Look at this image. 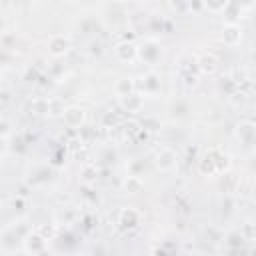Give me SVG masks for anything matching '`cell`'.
I'll list each match as a JSON object with an SVG mask.
<instances>
[{
	"instance_id": "1",
	"label": "cell",
	"mask_w": 256,
	"mask_h": 256,
	"mask_svg": "<svg viewBox=\"0 0 256 256\" xmlns=\"http://www.w3.org/2000/svg\"><path fill=\"white\" fill-rule=\"evenodd\" d=\"M156 164H158L160 170H164V172L172 170V168L176 166V154H174V150H170V148H162V150L158 152Z\"/></svg>"
},
{
	"instance_id": "2",
	"label": "cell",
	"mask_w": 256,
	"mask_h": 256,
	"mask_svg": "<svg viewBox=\"0 0 256 256\" xmlns=\"http://www.w3.org/2000/svg\"><path fill=\"white\" fill-rule=\"evenodd\" d=\"M64 122H66L68 126H72V128L80 126V124L84 122V110L78 108V106L66 108V110H64Z\"/></svg>"
},
{
	"instance_id": "3",
	"label": "cell",
	"mask_w": 256,
	"mask_h": 256,
	"mask_svg": "<svg viewBox=\"0 0 256 256\" xmlns=\"http://www.w3.org/2000/svg\"><path fill=\"white\" fill-rule=\"evenodd\" d=\"M68 48H70V40L64 36V34H54V36L50 38V52H52L54 56L64 54Z\"/></svg>"
},
{
	"instance_id": "4",
	"label": "cell",
	"mask_w": 256,
	"mask_h": 256,
	"mask_svg": "<svg viewBox=\"0 0 256 256\" xmlns=\"http://www.w3.org/2000/svg\"><path fill=\"white\" fill-rule=\"evenodd\" d=\"M138 220H140V216L132 208H124L120 212V224H122L124 228H136L138 226Z\"/></svg>"
},
{
	"instance_id": "5",
	"label": "cell",
	"mask_w": 256,
	"mask_h": 256,
	"mask_svg": "<svg viewBox=\"0 0 256 256\" xmlns=\"http://www.w3.org/2000/svg\"><path fill=\"white\" fill-rule=\"evenodd\" d=\"M116 54L120 60H132L136 56V46L132 42H122V44H118Z\"/></svg>"
},
{
	"instance_id": "6",
	"label": "cell",
	"mask_w": 256,
	"mask_h": 256,
	"mask_svg": "<svg viewBox=\"0 0 256 256\" xmlns=\"http://www.w3.org/2000/svg\"><path fill=\"white\" fill-rule=\"evenodd\" d=\"M122 106L124 108H128V110H138L140 106H142V98H140V96L138 94H128V96H122Z\"/></svg>"
},
{
	"instance_id": "7",
	"label": "cell",
	"mask_w": 256,
	"mask_h": 256,
	"mask_svg": "<svg viewBox=\"0 0 256 256\" xmlns=\"http://www.w3.org/2000/svg\"><path fill=\"white\" fill-rule=\"evenodd\" d=\"M124 188H126V192H130V194H138V192H142L144 184L138 176H128V180L124 182Z\"/></svg>"
},
{
	"instance_id": "8",
	"label": "cell",
	"mask_w": 256,
	"mask_h": 256,
	"mask_svg": "<svg viewBox=\"0 0 256 256\" xmlns=\"http://www.w3.org/2000/svg\"><path fill=\"white\" fill-rule=\"evenodd\" d=\"M134 90V80L132 78H122L118 84H116V92L120 96H128V94H132Z\"/></svg>"
},
{
	"instance_id": "9",
	"label": "cell",
	"mask_w": 256,
	"mask_h": 256,
	"mask_svg": "<svg viewBox=\"0 0 256 256\" xmlns=\"http://www.w3.org/2000/svg\"><path fill=\"white\" fill-rule=\"evenodd\" d=\"M26 248H28V250H34V252L42 250V248H44V238H42L40 234H30V236L26 238Z\"/></svg>"
},
{
	"instance_id": "10",
	"label": "cell",
	"mask_w": 256,
	"mask_h": 256,
	"mask_svg": "<svg viewBox=\"0 0 256 256\" xmlns=\"http://www.w3.org/2000/svg\"><path fill=\"white\" fill-rule=\"evenodd\" d=\"M222 38H224V42L234 44V42H238V38H240V30H238L236 26H226V28H224Z\"/></svg>"
},
{
	"instance_id": "11",
	"label": "cell",
	"mask_w": 256,
	"mask_h": 256,
	"mask_svg": "<svg viewBox=\"0 0 256 256\" xmlns=\"http://www.w3.org/2000/svg\"><path fill=\"white\" fill-rule=\"evenodd\" d=\"M198 64H200V68H202L204 72H212V70L216 68V58L210 56V54H204V56L198 60Z\"/></svg>"
},
{
	"instance_id": "12",
	"label": "cell",
	"mask_w": 256,
	"mask_h": 256,
	"mask_svg": "<svg viewBox=\"0 0 256 256\" xmlns=\"http://www.w3.org/2000/svg\"><path fill=\"white\" fill-rule=\"evenodd\" d=\"M32 110H34L36 114H44V112H50V102L44 100V98H38L32 102Z\"/></svg>"
},
{
	"instance_id": "13",
	"label": "cell",
	"mask_w": 256,
	"mask_h": 256,
	"mask_svg": "<svg viewBox=\"0 0 256 256\" xmlns=\"http://www.w3.org/2000/svg\"><path fill=\"white\" fill-rule=\"evenodd\" d=\"M158 84H160V82H158V74H154V72L144 78V88L150 90V92H154V90L158 88Z\"/></svg>"
},
{
	"instance_id": "14",
	"label": "cell",
	"mask_w": 256,
	"mask_h": 256,
	"mask_svg": "<svg viewBox=\"0 0 256 256\" xmlns=\"http://www.w3.org/2000/svg\"><path fill=\"white\" fill-rule=\"evenodd\" d=\"M6 128H8V124L2 120V122H0V134H4V132H6Z\"/></svg>"
},
{
	"instance_id": "15",
	"label": "cell",
	"mask_w": 256,
	"mask_h": 256,
	"mask_svg": "<svg viewBox=\"0 0 256 256\" xmlns=\"http://www.w3.org/2000/svg\"><path fill=\"white\" fill-rule=\"evenodd\" d=\"M0 150H2V138H0Z\"/></svg>"
}]
</instances>
